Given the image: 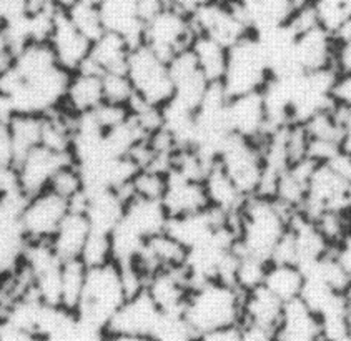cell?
I'll return each mask as SVG.
<instances>
[{
	"mask_svg": "<svg viewBox=\"0 0 351 341\" xmlns=\"http://www.w3.org/2000/svg\"><path fill=\"white\" fill-rule=\"evenodd\" d=\"M293 215L273 197H248L233 217L237 250L263 261H271L273 253L290 230Z\"/></svg>",
	"mask_w": 351,
	"mask_h": 341,
	"instance_id": "6da1fadb",
	"label": "cell"
},
{
	"mask_svg": "<svg viewBox=\"0 0 351 341\" xmlns=\"http://www.w3.org/2000/svg\"><path fill=\"white\" fill-rule=\"evenodd\" d=\"M182 316L197 336L241 327L243 292L223 280L202 281L193 285Z\"/></svg>",
	"mask_w": 351,
	"mask_h": 341,
	"instance_id": "7a4b0ae2",
	"label": "cell"
},
{
	"mask_svg": "<svg viewBox=\"0 0 351 341\" xmlns=\"http://www.w3.org/2000/svg\"><path fill=\"white\" fill-rule=\"evenodd\" d=\"M122 272L115 261L87 268L84 292L75 315L82 321L104 330L127 300Z\"/></svg>",
	"mask_w": 351,
	"mask_h": 341,
	"instance_id": "3957f363",
	"label": "cell"
},
{
	"mask_svg": "<svg viewBox=\"0 0 351 341\" xmlns=\"http://www.w3.org/2000/svg\"><path fill=\"white\" fill-rule=\"evenodd\" d=\"M270 77V65L255 32L228 47L227 67L220 82L221 89L228 97L260 92Z\"/></svg>",
	"mask_w": 351,
	"mask_h": 341,
	"instance_id": "277c9868",
	"label": "cell"
},
{
	"mask_svg": "<svg viewBox=\"0 0 351 341\" xmlns=\"http://www.w3.org/2000/svg\"><path fill=\"white\" fill-rule=\"evenodd\" d=\"M125 73L134 85L138 102L163 108L173 97V80L169 62L147 45L136 44L132 47Z\"/></svg>",
	"mask_w": 351,
	"mask_h": 341,
	"instance_id": "5b68a950",
	"label": "cell"
},
{
	"mask_svg": "<svg viewBox=\"0 0 351 341\" xmlns=\"http://www.w3.org/2000/svg\"><path fill=\"white\" fill-rule=\"evenodd\" d=\"M197 30L190 15L165 5L143 23L140 44L147 45L167 62L190 49Z\"/></svg>",
	"mask_w": 351,
	"mask_h": 341,
	"instance_id": "8992f818",
	"label": "cell"
},
{
	"mask_svg": "<svg viewBox=\"0 0 351 341\" xmlns=\"http://www.w3.org/2000/svg\"><path fill=\"white\" fill-rule=\"evenodd\" d=\"M217 163L235 182L245 197L258 195L265 180V160L261 142L230 135L217 156Z\"/></svg>",
	"mask_w": 351,
	"mask_h": 341,
	"instance_id": "52a82bcc",
	"label": "cell"
},
{
	"mask_svg": "<svg viewBox=\"0 0 351 341\" xmlns=\"http://www.w3.org/2000/svg\"><path fill=\"white\" fill-rule=\"evenodd\" d=\"M197 34L208 35L225 47L252 34L240 0H213L192 15Z\"/></svg>",
	"mask_w": 351,
	"mask_h": 341,
	"instance_id": "ba28073f",
	"label": "cell"
},
{
	"mask_svg": "<svg viewBox=\"0 0 351 341\" xmlns=\"http://www.w3.org/2000/svg\"><path fill=\"white\" fill-rule=\"evenodd\" d=\"M70 209V202L50 188L27 197L21 211L27 242H50Z\"/></svg>",
	"mask_w": 351,
	"mask_h": 341,
	"instance_id": "9c48e42d",
	"label": "cell"
},
{
	"mask_svg": "<svg viewBox=\"0 0 351 341\" xmlns=\"http://www.w3.org/2000/svg\"><path fill=\"white\" fill-rule=\"evenodd\" d=\"M25 195L0 198V277L14 273L22 263L27 237L21 223Z\"/></svg>",
	"mask_w": 351,
	"mask_h": 341,
	"instance_id": "30bf717a",
	"label": "cell"
},
{
	"mask_svg": "<svg viewBox=\"0 0 351 341\" xmlns=\"http://www.w3.org/2000/svg\"><path fill=\"white\" fill-rule=\"evenodd\" d=\"M225 120L232 135L252 142H263L270 132L261 92L228 97Z\"/></svg>",
	"mask_w": 351,
	"mask_h": 341,
	"instance_id": "8fae6325",
	"label": "cell"
},
{
	"mask_svg": "<svg viewBox=\"0 0 351 341\" xmlns=\"http://www.w3.org/2000/svg\"><path fill=\"white\" fill-rule=\"evenodd\" d=\"M67 162H72V156L58 154L44 145H38L22 155L15 167H17L19 183H21L23 195L32 197L35 193L47 190L58 168Z\"/></svg>",
	"mask_w": 351,
	"mask_h": 341,
	"instance_id": "7c38bea8",
	"label": "cell"
},
{
	"mask_svg": "<svg viewBox=\"0 0 351 341\" xmlns=\"http://www.w3.org/2000/svg\"><path fill=\"white\" fill-rule=\"evenodd\" d=\"M47 44L52 49L57 64L69 73L80 70L90 56L92 42L70 22L64 9L57 12Z\"/></svg>",
	"mask_w": 351,
	"mask_h": 341,
	"instance_id": "4fadbf2b",
	"label": "cell"
},
{
	"mask_svg": "<svg viewBox=\"0 0 351 341\" xmlns=\"http://www.w3.org/2000/svg\"><path fill=\"white\" fill-rule=\"evenodd\" d=\"M163 313L150 295L143 292L127 298L117 309L114 318L105 328V333H122V335H150L157 331Z\"/></svg>",
	"mask_w": 351,
	"mask_h": 341,
	"instance_id": "5bb4252c",
	"label": "cell"
},
{
	"mask_svg": "<svg viewBox=\"0 0 351 341\" xmlns=\"http://www.w3.org/2000/svg\"><path fill=\"white\" fill-rule=\"evenodd\" d=\"M333 34L323 29L322 25H313L310 29L295 34L293 58L298 72H319V70L333 69L335 57Z\"/></svg>",
	"mask_w": 351,
	"mask_h": 341,
	"instance_id": "9a60e30c",
	"label": "cell"
},
{
	"mask_svg": "<svg viewBox=\"0 0 351 341\" xmlns=\"http://www.w3.org/2000/svg\"><path fill=\"white\" fill-rule=\"evenodd\" d=\"M193 283L185 266L155 272L148 278L145 292L163 315H182Z\"/></svg>",
	"mask_w": 351,
	"mask_h": 341,
	"instance_id": "2e32d148",
	"label": "cell"
},
{
	"mask_svg": "<svg viewBox=\"0 0 351 341\" xmlns=\"http://www.w3.org/2000/svg\"><path fill=\"white\" fill-rule=\"evenodd\" d=\"M169 218V213L160 200L130 197L125 203L119 226H122L138 240L145 242L154 235L165 231Z\"/></svg>",
	"mask_w": 351,
	"mask_h": 341,
	"instance_id": "e0dca14e",
	"label": "cell"
},
{
	"mask_svg": "<svg viewBox=\"0 0 351 341\" xmlns=\"http://www.w3.org/2000/svg\"><path fill=\"white\" fill-rule=\"evenodd\" d=\"M104 104V75L90 67L70 73L62 107L73 115L82 117Z\"/></svg>",
	"mask_w": 351,
	"mask_h": 341,
	"instance_id": "ac0fdd59",
	"label": "cell"
},
{
	"mask_svg": "<svg viewBox=\"0 0 351 341\" xmlns=\"http://www.w3.org/2000/svg\"><path fill=\"white\" fill-rule=\"evenodd\" d=\"M162 203L170 218L208 209L204 182L189 178L173 170L169 172L167 190L163 193Z\"/></svg>",
	"mask_w": 351,
	"mask_h": 341,
	"instance_id": "d6986e66",
	"label": "cell"
},
{
	"mask_svg": "<svg viewBox=\"0 0 351 341\" xmlns=\"http://www.w3.org/2000/svg\"><path fill=\"white\" fill-rule=\"evenodd\" d=\"M132 47H134V44L128 38H125L123 35L105 30L99 38L92 42L90 56H88L87 64L84 67H90V69L102 73V75L122 73L127 70Z\"/></svg>",
	"mask_w": 351,
	"mask_h": 341,
	"instance_id": "ffe728a7",
	"label": "cell"
},
{
	"mask_svg": "<svg viewBox=\"0 0 351 341\" xmlns=\"http://www.w3.org/2000/svg\"><path fill=\"white\" fill-rule=\"evenodd\" d=\"M90 233L92 225L85 211L80 209H70L53 237L50 238V245L62 261L80 260Z\"/></svg>",
	"mask_w": 351,
	"mask_h": 341,
	"instance_id": "44dd1931",
	"label": "cell"
},
{
	"mask_svg": "<svg viewBox=\"0 0 351 341\" xmlns=\"http://www.w3.org/2000/svg\"><path fill=\"white\" fill-rule=\"evenodd\" d=\"M285 305L280 298L268 292L263 285L243 293L241 327H255L275 333L283 316Z\"/></svg>",
	"mask_w": 351,
	"mask_h": 341,
	"instance_id": "7402d4cb",
	"label": "cell"
},
{
	"mask_svg": "<svg viewBox=\"0 0 351 341\" xmlns=\"http://www.w3.org/2000/svg\"><path fill=\"white\" fill-rule=\"evenodd\" d=\"M322 320L302 301H290L285 305L283 316L276 328L275 336L278 341H318L322 338Z\"/></svg>",
	"mask_w": 351,
	"mask_h": 341,
	"instance_id": "603a6c76",
	"label": "cell"
},
{
	"mask_svg": "<svg viewBox=\"0 0 351 341\" xmlns=\"http://www.w3.org/2000/svg\"><path fill=\"white\" fill-rule=\"evenodd\" d=\"M105 30L123 35L136 45L142 38L143 22L138 14V0H97Z\"/></svg>",
	"mask_w": 351,
	"mask_h": 341,
	"instance_id": "cb8c5ba5",
	"label": "cell"
},
{
	"mask_svg": "<svg viewBox=\"0 0 351 341\" xmlns=\"http://www.w3.org/2000/svg\"><path fill=\"white\" fill-rule=\"evenodd\" d=\"M204 187L210 209H215L230 217H235L247 200L240 188L235 185V182L225 174L223 168L217 162L206 172Z\"/></svg>",
	"mask_w": 351,
	"mask_h": 341,
	"instance_id": "d4e9b609",
	"label": "cell"
},
{
	"mask_svg": "<svg viewBox=\"0 0 351 341\" xmlns=\"http://www.w3.org/2000/svg\"><path fill=\"white\" fill-rule=\"evenodd\" d=\"M261 285L283 303H290L302 295L305 286V272L302 266L290 261H270Z\"/></svg>",
	"mask_w": 351,
	"mask_h": 341,
	"instance_id": "484cf974",
	"label": "cell"
},
{
	"mask_svg": "<svg viewBox=\"0 0 351 341\" xmlns=\"http://www.w3.org/2000/svg\"><path fill=\"white\" fill-rule=\"evenodd\" d=\"M190 52L193 54L197 65L200 67L206 80L210 84H220L225 67H227L228 47L220 44L208 35L197 34L192 45H190Z\"/></svg>",
	"mask_w": 351,
	"mask_h": 341,
	"instance_id": "4316f807",
	"label": "cell"
},
{
	"mask_svg": "<svg viewBox=\"0 0 351 341\" xmlns=\"http://www.w3.org/2000/svg\"><path fill=\"white\" fill-rule=\"evenodd\" d=\"M9 128L14 139L17 160L32 148L42 145L44 133V113H14L9 120Z\"/></svg>",
	"mask_w": 351,
	"mask_h": 341,
	"instance_id": "83f0119b",
	"label": "cell"
},
{
	"mask_svg": "<svg viewBox=\"0 0 351 341\" xmlns=\"http://www.w3.org/2000/svg\"><path fill=\"white\" fill-rule=\"evenodd\" d=\"M87 266L82 260H67L62 263V296L60 305L67 311L75 313L84 292Z\"/></svg>",
	"mask_w": 351,
	"mask_h": 341,
	"instance_id": "f1b7e54d",
	"label": "cell"
},
{
	"mask_svg": "<svg viewBox=\"0 0 351 341\" xmlns=\"http://www.w3.org/2000/svg\"><path fill=\"white\" fill-rule=\"evenodd\" d=\"M70 22L80 30L88 40L93 42L105 32V25L97 0H77L73 5L65 9Z\"/></svg>",
	"mask_w": 351,
	"mask_h": 341,
	"instance_id": "f546056e",
	"label": "cell"
},
{
	"mask_svg": "<svg viewBox=\"0 0 351 341\" xmlns=\"http://www.w3.org/2000/svg\"><path fill=\"white\" fill-rule=\"evenodd\" d=\"M49 188L70 202V207H72L85 191L84 174H82L79 165L72 160V162H67L65 165L58 168Z\"/></svg>",
	"mask_w": 351,
	"mask_h": 341,
	"instance_id": "4dcf8cb0",
	"label": "cell"
},
{
	"mask_svg": "<svg viewBox=\"0 0 351 341\" xmlns=\"http://www.w3.org/2000/svg\"><path fill=\"white\" fill-rule=\"evenodd\" d=\"M167 180H169L167 172L157 168H140L128 187V198L140 197L162 202L167 190Z\"/></svg>",
	"mask_w": 351,
	"mask_h": 341,
	"instance_id": "1f68e13d",
	"label": "cell"
},
{
	"mask_svg": "<svg viewBox=\"0 0 351 341\" xmlns=\"http://www.w3.org/2000/svg\"><path fill=\"white\" fill-rule=\"evenodd\" d=\"M80 260L84 261L87 268L114 261V250H112L110 235L92 230L90 237H88L87 243H85V248L82 252Z\"/></svg>",
	"mask_w": 351,
	"mask_h": 341,
	"instance_id": "d6a6232c",
	"label": "cell"
},
{
	"mask_svg": "<svg viewBox=\"0 0 351 341\" xmlns=\"http://www.w3.org/2000/svg\"><path fill=\"white\" fill-rule=\"evenodd\" d=\"M135 90L127 73H107L104 75V102L132 107L135 102Z\"/></svg>",
	"mask_w": 351,
	"mask_h": 341,
	"instance_id": "836d02e7",
	"label": "cell"
},
{
	"mask_svg": "<svg viewBox=\"0 0 351 341\" xmlns=\"http://www.w3.org/2000/svg\"><path fill=\"white\" fill-rule=\"evenodd\" d=\"M32 10V0H0V23L25 17Z\"/></svg>",
	"mask_w": 351,
	"mask_h": 341,
	"instance_id": "e575fe53",
	"label": "cell"
},
{
	"mask_svg": "<svg viewBox=\"0 0 351 341\" xmlns=\"http://www.w3.org/2000/svg\"><path fill=\"white\" fill-rule=\"evenodd\" d=\"M17 163V150L9 124H0V167H12Z\"/></svg>",
	"mask_w": 351,
	"mask_h": 341,
	"instance_id": "d590c367",
	"label": "cell"
},
{
	"mask_svg": "<svg viewBox=\"0 0 351 341\" xmlns=\"http://www.w3.org/2000/svg\"><path fill=\"white\" fill-rule=\"evenodd\" d=\"M333 70L337 75L351 73V37L337 40L333 57Z\"/></svg>",
	"mask_w": 351,
	"mask_h": 341,
	"instance_id": "8d00e7d4",
	"label": "cell"
},
{
	"mask_svg": "<svg viewBox=\"0 0 351 341\" xmlns=\"http://www.w3.org/2000/svg\"><path fill=\"white\" fill-rule=\"evenodd\" d=\"M38 338L30 331L23 330L10 320L0 318V341H37Z\"/></svg>",
	"mask_w": 351,
	"mask_h": 341,
	"instance_id": "74e56055",
	"label": "cell"
},
{
	"mask_svg": "<svg viewBox=\"0 0 351 341\" xmlns=\"http://www.w3.org/2000/svg\"><path fill=\"white\" fill-rule=\"evenodd\" d=\"M333 100L337 105L351 108V73L337 75L333 85Z\"/></svg>",
	"mask_w": 351,
	"mask_h": 341,
	"instance_id": "f35d334b",
	"label": "cell"
},
{
	"mask_svg": "<svg viewBox=\"0 0 351 341\" xmlns=\"http://www.w3.org/2000/svg\"><path fill=\"white\" fill-rule=\"evenodd\" d=\"M240 328L241 327H233V328H223V330L205 333V335L197 336V340L195 341H238L240 340Z\"/></svg>",
	"mask_w": 351,
	"mask_h": 341,
	"instance_id": "ab89813d",
	"label": "cell"
},
{
	"mask_svg": "<svg viewBox=\"0 0 351 341\" xmlns=\"http://www.w3.org/2000/svg\"><path fill=\"white\" fill-rule=\"evenodd\" d=\"M167 5L173 7V9L183 12V14L190 15L192 17L193 14H197L198 10L204 9L205 5H208L213 0H165Z\"/></svg>",
	"mask_w": 351,
	"mask_h": 341,
	"instance_id": "60d3db41",
	"label": "cell"
},
{
	"mask_svg": "<svg viewBox=\"0 0 351 341\" xmlns=\"http://www.w3.org/2000/svg\"><path fill=\"white\" fill-rule=\"evenodd\" d=\"M238 341H278L275 333L260 330L255 327H241L240 328V340Z\"/></svg>",
	"mask_w": 351,
	"mask_h": 341,
	"instance_id": "b9f144b4",
	"label": "cell"
},
{
	"mask_svg": "<svg viewBox=\"0 0 351 341\" xmlns=\"http://www.w3.org/2000/svg\"><path fill=\"white\" fill-rule=\"evenodd\" d=\"M338 260L346 266V270L351 272V230L343 237V240L333 248Z\"/></svg>",
	"mask_w": 351,
	"mask_h": 341,
	"instance_id": "7bdbcfd3",
	"label": "cell"
},
{
	"mask_svg": "<svg viewBox=\"0 0 351 341\" xmlns=\"http://www.w3.org/2000/svg\"><path fill=\"white\" fill-rule=\"evenodd\" d=\"M15 108L5 93L0 90V124H9V120L14 117Z\"/></svg>",
	"mask_w": 351,
	"mask_h": 341,
	"instance_id": "ee69618b",
	"label": "cell"
},
{
	"mask_svg": "<svg viewBox=\"0 0 351 341\" xmlns=\"http://www.w3.org/2000/svg\"><path fill=\"white\" fill-rule=\"evenodd\" d=\"M104 341H158L150 335H122V333H105Z\"/></svg>",
	"mask_w": 351,
	"mask_h": 341,
	"instance_id": "f6af8a7d",
	"label": "cell"
},
{
	"mask_svg": "<svg viewBox=\"0 0 351 341\" xmlns=\"http://www.w3.org/2000/svg\"><path fill=\"white\" fill-rule=\"evenodd\" d=\"M44 2H49V0H32V7L38 5V3H44Z\"/></svg>",
	"mask_w": 351,
	"mask_h": 341,
	"instance_id": "bcb514c9",
	"label": "cell"
},
{
	"mask_svg": "<svg viewBox=\"0 0 351 341\" xmlns=\"http://www.w3.org/2000/svg\"><path fill=\"white\" fill-rule=\"evenodd\" d=\"M345 341H351V340H350V338H346V340H345Z\"/></svg>",
	"mask_w": 351,
	"mask_h": 341,
	"instance_id": "7dc6e473",
	"label": "cell"
}]
</instances>
